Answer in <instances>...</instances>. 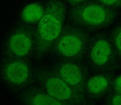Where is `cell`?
Wrapping results in <instances>:
<instances>
[{"label":"cell","mask_w":121,"mask_h":105,"mask_svg":"<svg viewBox=\"0 0 121 105\" xmlns=\"http://www.w3.org/2000/svg\"><path fill=\"white\" fill-rule=\"evenodd\" d=\"M66 18L65 6L60 0H50L45 6V12L38 23L39 49L45 50L58 39L63 31Z\"/></svg>","instance_id":"cell-1"},{"label":"cell","mask_w":121,"mask_h":105,"mask_svg":"<svg viewBox=\"0 0 121 105\" xmlns=\"http://www.w3.org/2000/svg\"><path fill=\"white\" fill-rule=\"evenodd\" d=\"M70 16L72 22L78 26L98 29L111 24L117 17V13L98 2H87L74 6Z\"/></svg>","instance_id":"cell-2"},{"label":"cell","mask_w":121,"mask_h":105,"mask_svg":"<svg viewBox=\"0 0 121 105\" xmlns=\"http://www.w3.org/2000/svg\"><path fill=\"white\" fill-rule=\"evenodd\" d=\"M45 12V6L38 2L29 3L24 7L21 12V19L27 24L38 23Z\"/></svg>","instance_id":"cell-10"},{"label":"cell","mask_w":121,"mask_h":105,"mask_svg":"<svg viewBox=\"0 0 121 105\" xmlns=\"http://www.w3.org/2000/svg\"><path fill=\"white\" fill-rule=\"evenodd\" d=\"M84 33L79 29L70 28L62 32L58 38L56 50L60 56L74 58L82 52L85 43Z\"/></svg>","instance_id":"cell-4"},{"label":"cell","mask_w":121,"mask_h":105,"mask_svg":"<svg viewBox=\"0 0 121 105\" xmlns=\"http://www.w3.org/2000/svg\"><path fill=\"white\" fill-rule=\"evenodd\" d=\"M43 90L65 105H82L84 99L81 88L69 85L58 74L42 77Z\"/></svg>","instance_id":"cell-3"},{"label":"cell","mask_w":121,"mask_h":105,"mask_svg":"<svg viewBox=\"0 0 121 105\" xmlns=\"http://www.w3.org/2000/svg\"><path fill=\"white\" fill-rule=\"evenodd\" d=\"M113 87L116 92L121 94V75L116 78L113 83Z\"/></svg>","instance_id":"cell-15"},{"label":"cell","mask_w":121,"mask_h":105,"mask_svg":"<svg viewBox=\"0 0 121 105\" xmlns=\"http://www.w3.org/2000/svg\"><path fill=\"white\" fill-rule=\"evenodd\" d=\"M100 4L103 6L116 10L121 7V0H96Z\"/></svg>","instance_id":"cell-13"},{"label":"cell","mask_w":121,"mask_h":105,"mask_svg":"<svg viewBox=\"0 0 121 105\" xmlns=\"http://www.w3.org/2000/svg\"><path fill=\"white\" fill-rule=\"evenodd\" d=\"M3 79L10 86L20 88L26 85L30 78V71L26 63L15 60L7 63L2 71Z\"/></svg>","instance_id":"cell-5"},{"label":"cell","mask_w":121,"mask_h":105,"mask_svg":"<svg viewBox=\"0 0 121 105\" xmlns=\"http://www.w3.org/2000/svg\"><path fill=\"white\" fill-rule=\"evenodd\" d=\"M91 61L97 67H105L112 62L114 51L112 44L106 38H99L91 46L90 53Z\"/></svg>","instance_id":"cell-6"},{"label":"cell","mask_w":121,"mask_h":105,"mask_svg":"<svg viewBox=\"0 0 121 105\" xmlns=\"http://www.w3.org/2000/svg\"><path fill=\"white\" fill-rule=\"evenodd\" d=\"M110 105H121V94L116 92L110 100Z\"/></svg>","instance_id":"cell-14"},{"label":"cell","mask_w":121,"mask_h":105,"mask_svg":"<svg viewBox=\"0 0 121 105\" xmlns=\"http://www.w3.org/2000/svg\"><path fill=\"white\" fill-rule=\"evenodd\" d=\"M68 3L73 6H78L79 4H81L84 3L86 0H67Z\"/></svg>","instance_id":"cell-16"},{"label":"cell","mask_w":121,"mask_h":105,"mask_svg":"<svg viewBox=\"0 0 121 105\" xmlns=\"http://www.w3.org/2000/svg\"><path fill=\"white\" fill-rule=\"evenodd\" d=\"M58 75L69 85L74 87L81 88L83 80L81 68L73 63H65L60 66Z\"/></svg>","instance_id":"cell-9"},{"label":"cell","mask_w":121,"mask_h":105,"mask_svg":"<svg viewBox=\"0 0 121 105\" xmlns=\"http://www.w3.org/2000/svg\"><path fill=\"white\" fill-rule=\"evenodd\" d=\"M33 43L32 33L25 29H20L14 33L10 38L9 48L15 56L25 57L32 50Z\"/></svg>","instance_id":"cell-7"},{"label":"cell","mask_w":121,"mask_h":105,"mask_svg":"<svg viewBox=\"0 0 121 105\" xmlns=\"http://www.w3.org/2000/svg\"><path fill=\"white\" fill-rule=\"evenodd\" d=\"M110 85V80L104 75H96L90 78L87 83V91L93 96L104 92Z\"/></svg>","instance_id":"cell-11"},{"label":"cell","mask_w":121,"mask_h":105,"mask_svg":"<svg viewBox=\"0 0 121 105\" xmlns=\"http://www.w3.org/2000/svg\"><path fill=\"white\" fill-rule=\"evenodd\" d=\"M22 97L26 105H65L43 89H30L22 94Z\"/></svg>","instance_id":"cell-8"},{"label":"cell","mask_w":121,"mask_h":105,"mask_svg":"<svg viewBox=\"0 0 121 105\" xmlns=\"http://www.w3.org/2000/svg\"><path fill=\"white\" fill-rule=\"evenodd\" d=\"M113 44L116 52L121 57V25L116 29L113 33Z\"/></svg>","instance_id":"cell-12"}]
</instances>
